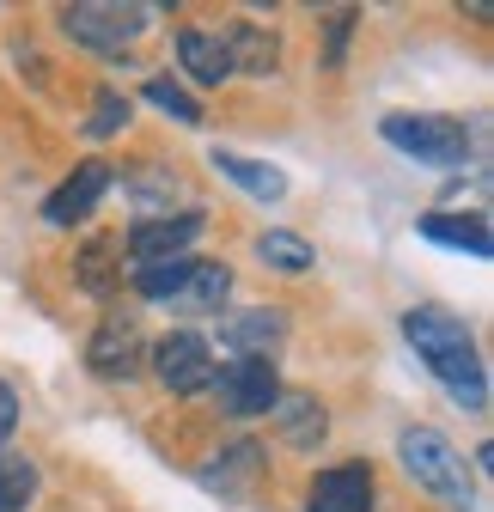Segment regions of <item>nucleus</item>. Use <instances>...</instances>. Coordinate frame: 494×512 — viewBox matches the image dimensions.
<instances>
[{
  "label": "nucleus",
  "instance_id": "12",
  "mask_svg": "<svg viewBox=\"0 0 494 512\" xmlns=\"http://www.w3.org/2000/svg\"><path fill=\"white\" fill-rule=\"evenodd\" d=\"M269 415H275V427H281V439L293 445V452H318L324 433H330L324 403H318V397H305V391H281Z\"/></svg>",
  "mask_w": 494,
  "mask_h": 512
},
{
  "label": "nucleus",
  "instance_id": "9",
  "mask_svg": "<svg viewBox=\"0 0 494 512\" xmlns=\"http://www.w3.org/2000/svg\"><path fill=\"white\" fill-rule=\"evenodd\" d=\"M220 342L232 354H251V360H269L281 342H287V311L275 305H251V311H232L220 324Z\"/></svg>",
  "mask_w": 494,
  "mask_h": 512
},
{
  "label": "nucleus",
  "instance_id": "10",
  "mask_svg": "<svg viewBox=\"0 0 494 512\" xmlns=\"http://www.w3.org/2000/svg\"><path fill=\"white\" fill-rule=\"evenodd\" d=\"M366 506H373V470L366 464L318 470L312 494H305V512H366Z\"/></svg>",
  "mask_w": 494,
  "mask_h": 512
},
{
  "label": "nucleus",
  "instance_id": "15",
  "mask_svg": "<svg viewBox=\"0 0 494 512\" xmlns=\"http://www.w3.org/2000/svg\"><path fill=\"white\" fill-rule=\"evenodd\" d=\"M220 177H232L244 196H257V202H281L287 196V177L275 171V165H263V159H244V153H226V147H214V159H208Z\"/></svg>",
  "mask_w": 494,
  "mask_h": 512
},
{
  "label": "nucleus",
  "instance_id": "7",
  "mask_svg": "<svg viewBox=\"0 0 494 512\" xmlns=\"http://www.w3.org/2000/svg\"><path fill=\"white\" fill-rule=\"evenodd\" d=\"M202 238V208H183V214H159V220H141L135 232H129V250L135 256V269H147V263H171V256H183Z\"/></svg>",
  "mask_w": 494,
  "mask_h": 512
},
{
  "label": "nucleus",
  "instance_id": "18",
  "mask_svg": "<svg viewBox=\"0 0 494 512\" xmlns=\"http://www.w3.org/2000/svg\"><path fill=\"white\" fill-rule=\"evenodd\" d=\"M257 470H263V445L244 439V445H232V452H220V464H208V470H202V488H220L226 500H238V494H244V482H251Z\"/></svg>",
  "mask_w": 494,
  "mask_h": 512
},
{
  "label": "nucleus",
  "instance_id": "21",
  "mask_svg": "<svg viewBox=\"0 0 494 512\" xmlns=\"http://www.w3.org/2000/svg\"><path fill=\"white\" fill-rule=\"evenodd\" d=\"M257 256H263L269 269H281V275H305V269H312V244H305L299 232H263Z\"/></svg>",
  "mask_w": 494,
  "mask_h": 512
},
{
  "label": "nucleus",
  "instance_id": "19",
  "mask_svg": "<svg viewBox=\"0 0 494 512\" xmlns=\"http://www.w3.org/2000/svg\"><path fill=\"white\" fill-rule=\"evenodd\" d=\"M116 256H122V238H92L86 250H80V263H74V275H80V287L86 293H110L116 281H122V263H116Z\"/></svg>",
  "mask_w": 494,
  "mask_h": 512
},
{
  "label": "nucleus",
  "instance_id": "8",
  "mask_svg": "<svg viewBox=\"0 0 494 512\" xmlns=\"http://www.w3.org/2000/svg\"><path fill=\"white\" fill-rule=\"evenodd\" d=\"M104 189H110V165H104V159L74 165V177L43 202V220H49V226H80V220L104 202Z\"/></svg>",
  "mask_w": 494,
  "mask_h": 512
},
{
  "label": "nucleus",
  "instance_id": "14",
  "mask_svg": "<svg viewBox=\"0 0 494 512\" xmlns=\"http://www.w3.org/2000/svg\"><path fill=\"white\" fill-rule=\"evenodd\" d=\"M177 61L196 86H220L232 80V55H226V37H208V31H183L177 37Z\"/></svg>",
  "mask_w": 494,
  "mask_h": 512
},
{
  "label": "nucleus",
  "instance_id": "13",
  "mask_svg": "<svg viewBox=\"0 0 494 512\" xmlns=\"http://www.w3.org/2000/svg\"><path fill=\"white\" fill-rule=\"evenodd\" d=\"M421 238L427 244H446V250H470V256L494 250V232H488L482 214H421Z\"/></svg>",
  "mask_w": 494,
  "mask_h": 512
},
{
  "label": "nucleus",
  "instance_id": "5",
  "mask_svg": "<svg viewBox=\"0 0 494 512\" xmlns=\"http://www.w3.org/2000/svg\"><path fill=\"white\" fill-rule=\"evenodd\" d=\"M214 391H220V409L251 421V415H269L275 397H281V378H275V360H251L238 354L226 366H214Z\"/></svg>",
  "mask_w": 494,
  "mask_h": 512
},
{
  "label": "nucleus",
  "instance_id": "2",
  "mask_svg": "<svg viewBox=\"0 0 494 512\" xmlns=\"http://www.w3.org/2000/svg\"><path fill=\"white\" fill-rule=\"evenodd\" d=\"M397 458H403V470L415 476V488H427L440 506H452V512H476V482H470V464H464V452L440 433V427H409L403 439H397Z\"/></svg>",
  "mask_w": 494,
  "mask_h": 512
},
{
  "label": "nucleus",
  "instance_id": "11",
  "mask_svg": "<svg viewBox=\"0 0 494 512\" xmlns=\"http://www.w3.org/2000/svg\"><path fill=\"white\" fill-rule=\"evenodd\" d=\"M86 366L98 378H135L141 372V330L129 324V317H104V330L86 348Z\"/></svg>",
  "mask_w": 494,
  "mask_h": 512
},
{
  "label": "nucleus",
  "instance_id": "22",
  "mask_svg": "<svg viewBox=\"0 0 494 512\" xmlns=\"http://www.w3.org/2000/svg\"><path fill=\"white\" fill-rule=\"evenodd\" d=\"M116 128H129V92H116V86H98L92 98V122H86V135H116Z\"/></svg>",
  "mask_w": 494,
  "mask_h": 512
},
{
  "label": "nucleus",
  "instance_id": "16",
  "mask_svg": "<svg viewBox=\"0 0 494 512\" xmlns=\"http://www.w3.org/2000/svg\"><path fill=\"white\" fill-rule=\"evenodd\" d=\"M232 293V269L226 263H190L183 287L171 293V311H220Z\"/></svg>",
  "mask_w": 494,
  "mask_h": 512
},
{
  "label": "nucleus",
  "instance_id": "6",
  "mask_svg": "<svg viewBox=\"0 0 494 512\" xmlns=\"http://www.w3.org/2000/svg\"><path fill=\"white\" fill-rule=\"evenodd\" d=\"M153 372H159L165 391L196 397V391H208V384H214V348L196 330H177V336H165L153 348Z\"/></svg>",
  "mask_w": 494,
  "mask_h": 512
},
{
  "label": "nucleus",
  "instance_id": "3",
  "mask_svg": "<svg viewBox=\"0 0 494 512\" xmlns=\"http://www.w3.org/2000/svg\"><path fill=\"white\" fill-rule=\"evenodd\" d=\"M379 135L409 153L415 165H440V171H458L470 159V128L458 116H434V110H391L379 122Z\"/></svg>",
  "mask_w": 494,
  "mask_h": 512
},
{
  "label": "nucleus",
  "instance_id": "4",
  "mask_svg": "<svg viewBox=\"0 0 494 512\" xmlns=\"http://www.w3.org/2000/svg\"><path fill=\"white\" fill-rule=\"evenodd\" d=\"M153 13L159 7H135V0H74V7H61V31H68L80 49L122 55L153 25Z\"/></svg>",
  "mask_w": 494,
  "mask_h": 512
},
{
  "label": "nucleus",
  "instance_id": "23",
  "mask_svg": "<svg viewBox=\"0 0 494 512\" xmlns=\"http://www.w3.org/2000/svg\"><path fill=\"white\" fill-rule=\"evenodd\" d=\"M147 104H159L165 116H177V122H190V128L202 122V104H196L190 92H183L177 80H147Z\"/></svg>",
  "mask_w": 494,
  "mask_h": 512
},
{
  "label": "nucleus",
  "instance_id": "1",
  "mask_svg": "<svg viewBox=\"0 0 494 512\" xmlns=\"http://www.w3.org/2000/svg\"><path fill=\"white\" fill-rule=\"evenodd\" d=\"M403 342H409L415 360L452 391L458 409H470V415L488 409V378H482L476 336L464 330V317H452L446 305H415V311H403Z\"/></svg>",
  "mask_w": 494,
  "mask_h": 512
},
{
  "label": "nucleus",
  "instance_id": "20",
  "mask_svg": "<svg viewBox=\"0 0 494 512\" xmlns=\"http://www.w3.org/2000/svg\"><path fill=\"white\" fill-rule=\"evenodd\" d=\"M37 494V464L25 452H7L0 445V512H25Z\"/></svg>",
  "mask_w": 494,
  "mask_h": 512
},
{
  "label": "nucleus",
  "instance_id": "24",
  "mask_svg": "<svg viewBox=\"0 0 494 512\" xmlns=\"http://www.w3.org/2000/svg\"><path fill=\"white\" fill-rule=\"evenodd\" d=\"M13 427H19V397H13V384H0V445H7Z\"/></svg>",
  "mask_w": 494,
  "mask_h": 512
},
{
  "label": "nucleus",
  "instance_id": "17",
  "mask_svg": "<svg viewBox=\"0 0 494 512\" xmlns=\"http://www.w3.org/2000/svg\"><path fill=\"white\" fill-rule=\"evenodd\" d=\"M226 55H232V74L244 68V74L269 80L275 61H281V43H275V31H263V25H238V31L226 37Z\"/></svg>",
  "mask_w": 494,
  "mask_h": 512
}]
</instances>
